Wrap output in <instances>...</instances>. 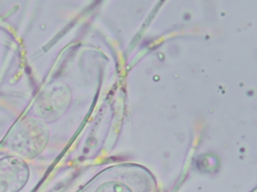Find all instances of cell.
I'll use <instances>...</instances> for the list:
<instances>
[{"label": "cell", "mask_w": 257, "mask_h": 192, "mask_svg": "<svg viewBox=\"0 0 257 192\" xmlns=\"http://www.w3.org/2000/svg\"><path fill=\"white\" fill-rule=\"evenodd\" d=\"M49 131L45 122L35 118L18 121L9 131L5 147L22 159L38 156L46 147Z\"/></svg>", "instance_id": "obj_1"}, {"label": "cell", "mask_w": 257, "mask_h": 192, "mask_svg": "<svg viewBox=\"0 0 257 192\" xmlns=\"http://www.w3.org/2000/svg\"><path fill=\"white\" fill-rule=\"evenodd\" d=\"M71 100L69 87L62 82H53L46 86L38 95L34 111L45 123L59 119L67 110Z\"/></svg>", "instance_id": "obj_2"}, {"label": "cell", "mask_w": 257, "mask_h": 192, "mask_svg": "<svg viewBox=\"0 0 257 192\" xmlns=\"http://www.w3.org/2000/svg\"><path fill=\"white\" fill-rule=\"evenodd\" d=\"M29 179V167L24 159L9 155L0 159V192H19Z\"/></svg>", "instance_id": "obj_3"}, {"label": "cell", "mask_w": 257, "mask_h": 192, "mask_svg": "<svg viewBox=\"0 0 257 192\" xmlns=\"http://www.w3.org/2000/svg\"><path fill=\"white\" fill-rule=\"evenodd\" d=\"M95 192H132L131 189L119 182H106L100 185Z\"/></svg>", "instance_id": "obj_4"}]
</instances>
